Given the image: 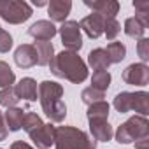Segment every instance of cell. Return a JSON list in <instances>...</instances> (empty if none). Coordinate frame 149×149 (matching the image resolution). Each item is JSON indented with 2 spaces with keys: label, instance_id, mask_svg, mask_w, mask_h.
<instances>
[{
  "label": "cell",
  "instance_id": "1",
  "mask_svg": "<svg viewBox=\"0 0 149 149\" xmlns=\"http://www.w3.org/2000/svg\"><path fill=\"white\" fill-rule=\"evenodd\" d=\"M49 67L56 77H63L74 84H81L88 79V65L77 53L61 51L53 58Z\"/></svg>",
  "mask_w": 149,
  "mask_h": 149
},
{
  "label": "cell",
  "instance_id": "2",
  "mask_svg": "<svg viewBox=\"0 0 149 149\" xmlns=\"http://www.w3.org/2000/svg\"><path fill=\"white\" fill-rule=\"evenodd\" d=\"M61 97H63L61 84L54 81H42L39 84V100H40L42 111L54 123H61L67 116V107Z\"/></svg>",
  "mask_w": 149,
  "mask_h": 149
},
{
  "label": "cell",
  "instance_id": "3",
  "mask_svg": "<svg viewBox=\"0 0 149 149\" xmlns=\"http://www.w3.org/2000/svg\"><path fill=\"white\" fill-rule=\"evenodd\" d=\"M54 146L56 149H97V140L76 126H58Z\"/></svg>",
  "mask_w": 149,
  "mask_h": 149
},
{
  "label": "cell",
  "instance_id": "4",
  "mask_svg": "<svg viewBox=\"0 0 149 149\" xmlns=\"http://www.w3.org/2000/svg\"><path fill=\"white\" fill-rule=\"evenodd\" d=\"M116 140L119 144H133L140 139L149 137V121L146 116H132L116 130Z\"/></svg>",
  "mask_w": 149,
  "mask_h": 149
},
{
  "label": "cell",
  "instance_id": "5",
  "mask_svg": "<svg viewBox=\"0 0 149 149\" xmlns=\"http://www.w3.org/2000/svg\"><path fill=\"white\" fill-rule=\"evenodd\" d=\"M112 105L121 114L130 112V111H135L140 116H146L149 112V95L146 91H135V93L123 91V93L116 95Z\"/></svg>",
  "mask_w": 149,
  "mask_h": 149
},
{
  "label": "cell",
  "instance_id": "6",
  "mask_svg": "<svg viewBox=\"0 0 149 149\" xmlns=\"http://www.w3.org/2000/svg\"><path fill=\"white\" fill-rule=\"evenodd\" d=\"M0 18L11 25H21L32 18V7L23 0H0Z\"/></svg>",
  "mask_w": 149,
  "mask_h": 149
},
{
  "label": "cell",
  "instance_id": "7",
  "mask_svg": "<svg viewBox=\"0 0 149 149\" xmlns=\"http://www.w3.org/2000/svg\"><path fill=\"white\" fill-rule=\"evenodd\" d=\"M60 37H61V44L67 47V51H72V53H77L81 47H83V35H81V28H79V23L77 21H65L60 28Z\"/></svg>",
  "mask_w": 149,
  "mask_h": 149
},
{
  "label": "cell",
  "instance_id": "8",
  "mask_svg": "<svg viewBox=\"0 0 149 149\" xmlns=\"http://www.w3.org/2000/svg\"><path fill=\"white\" fill-rule=\"evenodd\" d=\"M123 81L132 86L149 84V67L146 63H132L123 72Z\"/></svg>",
  "mask_w": 149,
  "mask_h": 149
},
{
  "label": "cell",
  "instance_id": "9",
  "mask_svg": "<svg viewBox=\"0 0 149 149\" xmlns=\"http://www.w3.org/2000/svg\"><path fill=\"white\" fill-rule=\"evenodd\" d=\"M84 6L93 9V13L100 14L104 19H112L116 18L118 11H119V2L116 0H84Z\"/></svg>",
  "mask_w": 149,
  "mask_h": 149
},
{
  "label": "cell",
  "instance_id": "10",
  "mask_svg": "<svg viewBox=\"0 0 149 149\" xmlns=\"http://www.w3.org/2000/svg\"><path fill=\"white\" fill-rule=\"evenodd\" d=\"M56 33H58V28L54 26V23H51L47 19H40L28 28V35L33 37L35 40H40V42L51 40Z\"/></svg>",
  "mask_w": 149,
  "mask_h": 149
},
{
  "label": "cell",
  "instance_id": "11",
  "mask_svg": "<svg viewBox=\"0 0 149 149\" xmlns=\"http://www.w3.org/2000/svg\"><path fill=\"white\" fill-rule=\"evenodd\" d=\"M54 126L51 123H44L40 128H37L35 132L30 133V139L33 140V144L37 146V149H49L54 144Z\"/></svg>",
  "mask_w": 149,
  "mask_h": 149
},
{
  "label": "cell",
  "instance_id": "12",
  "mask_svg": "<svg viewBox=\"0 0 149 149\" xmlns=\"http://www.w3.org/2000/svg\"><path fill=\"white\" fill-rule=\"evenodd\" d=\"M104 18L97 13H91L90 16L83 18L81 23H79V28L84 30V33L90 37V39H98L102 33H104Z\"/></svg>",
  "mask_w": 149,
  "mask_h": 149
},
{
  "label": "cell",
  "instance_id": "13",
  "mask_svg": "<svg viewBox=\"0 0 149 149\" xmlns=\"http://www.w3.org/2000/svg\"><path fill=\"white\" fill-rule=\"evenodd\" d=\"M14 61L18 67L21 68H30L33 65H37V53L35 47L32 44H21L16 51H14Z\"/></svg>",
  "mask_w": 149,
  "mask_h": 149
},
{
  "label": "cell",
  "instance_id": "14",
  "mask_svg": "<svg viewBox=\"0 0 149 149\" xmlns=\"http://www.w3.org/2000/svg\"><path fill=\"white\" fill-rule=\"evenodd\" d=\"M70 9H72L70 0H51L47 4V14L51 18V23L53 21L65 23L67 16L70 14Z\"/></svg>",
  "mask_w": 149,
  "mask_h": 149
},
{
  "label": "cell",
  "instance_id": "15",
  "mask_svg": "<svg viewBox=\"0 0 149 149\" xmlns=\"http://www.w3.org/2000/svg\"><path fill=\"white\" fill-rule=\"evenodd\" d=\"M88 121H90V132H91L95 140L109 142L112 139L114 130H112V126L109 125L107 119H88Z\"/></svg>",
  "mask_w": 149,
  "mask_h": 149
},
{
  "label": "cell",
  "instance_id": "16",
  "mask_svg": "<svg viewBox=\"0 0 149 149\" xmlns=\"http://www.w3.org/2000/svg\"><path fill=\"white\" fill-rule=\"evenodd\" d=\"M14 91H16V95H18L19 100L25 98L28 102H33V100L39 98V95H37V81L32 79V77H23L14 86Z\"/></svg>",
  "mask_w": 149,
  "mask_h": 149
},
{
  "label": "cell",
  "instance_id": "17",
  "mask_svg": "<svg viewBox=\"0 0 149 149\" xmlns=\"http://www.w3.org/2000/svg\"><path fill=\"white\" fill-rule=\"evenodd\" d=\"M35 47V53H37V65L44 67V65H49L54 58V47L51 42H40L37 40L33 44Z\"/></svg>",
  "mask_w": 149,
  "mask_h": 149
},
{
  "label": "cell",
  "instance_id": "18",
  "mask_svg": "<svg viewBox=\"0 0 149 149\" xmlns=\"http://www.w3.org/2000/svg\"><path fill=\"white\" fill-rule=\"evenodd\" d=\"M23 109H18V107H9L4 114V121H6V126L9 132H18L21 130V125H23Z\"/></svg>",
  "mask_w": 149,
  "mask_h": 149
},
{
  "label": "cell",
  "instance_id": "19",
  "mask_svg": "<svg viewBox=\"0 0 149 149\" xmlns=\"http://www.w3.org/2000/svg\"><path fill=\"white\" fill-rule=\"evenodd\" d=\"M88 65L97 72V70H107L111 61L104 51V47H98V49H93L90 54H88Z\"/></svg>",
  "mask_w": 149,
  "mask_h": 149
},
{
  "label": "cell",
  "instance_id": "20",
  "mask_svg": "<svg viewBox=\"0 0 149 149\" xmlns=\"http://www.w3.org/2000/svg\"><path fill=\"white\" fill-rule=\"evenodd\" d=\"M104 51H105V54H107L111 65L123 61L125 56H126V47H125V44H121V42H111Z\"/></svg>",
  "mask_w": 149,
  "mask_h": 149
},
{
  "label": "cell",
  "instance_id": "21",
  "mask_svg": "<svg viewBox=\"0 0 149 149\" xmlns=\"http://www.w3.org/2000/svg\"><path fill=\"white\" fill-rule=\"evenodd\" d=\"M125 33L132 39H144V33H146V26L137 19V18H128L125 21Z\"/></svg>",
  "mask_w": 149,
  "mask_h": 149
},
{
  "label": "cell",
  "instance_id": "22",
  "mask_svg": "<svg viewBox=\"0 0 149 149\" xmlns=\"http://www.w3.org/2000/svg\"><path fill=\"white\" fill-rule=\"evenodd\" d=\"M111 84V74L107 70H97L93 72V77H91V88L98 90V91H107Z\"/></svg>",
  "mask_w": 149,
  "mask_h": 149
},
{
  "label": "cell",
  "instance_id": "23",
  "mask_svg": "<svg viewBox=\"0 0 149 149\" xmlns=\"http://www.w3.org/2000/svg\"><path fill=\"white\" fill-rule=\"evenodd\" d=\"M88 119H107L109 118V104L107 102H97V104H91L88 107V112H86Z\"/></svg>",
  "mask_w": 149,
  "mask_h": 149
},
{
  "label": "cell",
  "instance_id": "24",
  "mask_svg": "<svg viewBox=\"0 0 149 149\" xmlns=\"http://www.w3.org/2000/svg\"><path fill=\"white\" fill-rule=\"evenodd\" d=\"M16 81V76H14V72L13 68L9 67V63L6 61H0V88H11Z\"/></svg>",
  "mask_w": 149,
  "mask_h": 149
},
{
  "label": "cell",
  "instance_id": "25",
  "mask_svg": "<svg viewBox=\"0 0 149 149\" xmlns=\"http://www.w3.org/2000/svg\"><path fill=\"white\" fill-rule=\"evenodd\" d=\"M44 123H42V119H40V116H37L35 112H26L25 114V118H23V125H21V128L30 135L32 132H35L37 128H40Z\"/></svg>",
  "mask_w": 149,
  "mask_h": 149
},
{
  "label": "cell",
  "instance_id": "26",
  "mask_svg": "<svg viewBox=\"0 0 149 149\" xmlns=\"http://www.w3.org/2000/svg\"><path fill=\"white\" fill-rule=\"evenodd\" d=\"M19 102L16 91H14V86L11 88H4V90H0V105H4V107H16V104Z\"/></svg>",
  "mask_w": 149,
  "mask_h": 149
},
{
  "label": "cell",
  "instance_id": "27",
  "mask_svg": "<svg viewBox=\"0 0 149 149\" xmlns=\"http://www.w3.org/2000/svg\"><path fill=\"white\" fill-rule=\"evenodd\" d=\"M104 97H105L104 91H98V90H95V88H91V86L86 88V90H83V93H81V100H83L86 105H91V104L102 102Z\"/></svg>",
  "mask_w": 149,
  "mask_h": 149
},
{
  "label": "cell",
  "instance_id": "28",
  "mask_svg": "<svg viewBox=\"0 0 149 149\" xmlns=\"http://www.w3.org/2000/svg\"><path fill=\"white\" fill-rule=\"evenodd\" d=\"M119 30H121V26H119V23L116 21V18L105 19V21H104V33H105L107 40H114V39L118 37Z\"/></svg>",
  "mask_w": 149,
  "mask_h": 149
},
{
  "label": "cell",
  "instance_id": "29",
  "mask_svg": "<svg viewBox=\"0 0 149 149\" xmlns=\"http://www.w3.org/2000/svg\"><path fill=\"white\" fill-rule=\"evenodd\" d=\"M13 47V37L9 32L0 28V53H7Z\"/></svg>",
  "mask_w": 149,
  "mask_h": 149
},
{
  "label": "cell",
  "instance_id": "30",
  "mask_svg": "<svg viewBox=\"0 0 149 149\" xmlns=\"http://www.w3.org/2000/svg\"><path fill=\"white\" fill-rule=\"evenodd\" d=\"M137 53H139L142 63L149 60V39L144 37V39H140V40L137 42Z\"/></svg>",
  "mask_w": 149,
  "mask_h": 149
},
{
  "label": "cell",
  "instance_id": "31",
  "mask_svg": "<svg viewBox=\"0 0 149 149\" xmlns=\"http://www.w3.org/2000/svg\"><path fill=\"white\" fill-rule=\"evenodd\" d=\"M133 7H135L137 14L149 16V2L147 0H137V2H133Z\"/></svg>",
  "mask_w": 149,
  "mask_h": 149
},
{
  "label": "cell",
  "instance_id": "32",
  "mask_svg": "<svg viewBox=\"0 0 149 149\" xmlns=\"http://www.w3.org/2000/svg\"><path fill=\"white\" fill-rule=\"evenodd\" d=\"M7 133H9V130H7L6 121H4V114H2V111H0V140H6Z\"/></svg>",
  "mask_w": 149,
  "mask_h": 149
},
{
  "label": "cell",
  "instance_id": "33",
  "mask_svg": "<svg viewBox=\"0 0 149 149\" xmlns=\"http://www.w3.org/2000/svg\"><path fill=\"white\" fill-rule=\"evenodd\" d=\"M9 149H33L32 146H28L26 142H23V140H16V142H13L11 144V147Z\"/></svg>",
  "mask_w": 149,
  "mask_h": 149
},
{
  "label": "cell",
  "instance_id": "34",
  "mask_svg": "<svg viewBox=\"0 0 149 149\" xmlns=\"http://www.w3.org/2000/svg\"><path fill=\"white\" fill-rule=\"evenodd\" d=\"M135 147H137V149H149V137L137 140V142H135Z\"/></svg>",
  "mask_w": 149,
  "mask_h": 149
},
{
  "label": "cell",
  "instance_id": "35",
  "mask_svg": "<svg viewBox=\"0 0 149 149\" xmlns=\"http://www.w3.org/2000/svg\"><path fill=\"white\" fill-rule=\"evenodd\" d=\"M33 6H37V7H44V6H47L44 0H33Z\"/></svg>",
  "mask_w": 149,
  "mask_h": 149
},
{
  "label": "cell",
  "instance_id": "36",
  "mask_svg": "<svg viewBox=\"0 0 149 149\" xmlns=\"http://www.w3.org/2000/svg\"><path fill=\"white\" fill-rule=\"evenodd\" d=\"M0 149H2V147H0Z\"/></svg>",
  "mask_w": 149,
  "mask_h": 149
}]
</instances>
